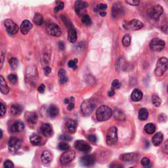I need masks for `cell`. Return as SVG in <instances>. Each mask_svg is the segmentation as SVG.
<instances>
[{"mask_svg":"<svg viewBox=\"0 0 168 168\" xmlns=\"http://www.w3.org/2000/svg\"><path fill=\"white\" fill-rule=\"evenodd\" d=\"M167 93H168V87H167Z\"/></svg>","mask_w":168,"mask_h":168,"instance_id":"cell-63","label":"cell"},{"mask_svg":"<svg viewBox=\"0 0 168 168\" xmlns=\"http://www.w3.org/2000/svg\"><path fill=\"white\" fill-rule=\"evenodd\" d=\"M58 47H59V48H60V49H61V50H63V49H65V43H64L62 42H58Z\"/></svg>","mask_w":168,"mask_h":168,"instance_id":"cell-58","label":"cell"},{"mask_svg":"<svg viewBox=\"0 0 168 168\" xmlns=\"http://www.w3.org/2000/svg\"><path fill=\"white\" fill-rule=\"evenodd\" d=\"M114 93H115V91L114 90H112V89H111V90L108 91V95L109 97H112L114 95Z\"/></svg>","mask_w":168,"mask_h":168,"instance_id":"cell-59","label":"cell"},{"mask_svg":"<svg viewBox=\"0 0 168 168\" xmlns=\"http://www.w3.org/2000/svg\"><path fill=\"white\" fill-rule=\"evenodd\" d=\"M74 147L76 150L84 153H87L91 150V146L86 141L82 140L76 141L74 143Z\"/></svg>","mask_w":168,"mask_h":168,"instance_id":"cell-10","label":"cell"},{"mask_svg":"<svg viewBox=\"0 0 168 168\" xmlns=\"http://www.w3.org/2000/svg\"><path fill=\"white\" fill-rule=\"evenodd\" d=\"M22 142L18 138L13 137L8 141V149L11 152H15L21 148Z\"/></svg>","mask_w":168,"mask_h":168,"instance_id":"cell-6","label":"cell"},{"mask_svg":"<svg viewBox=\"0 0 168 168\" xmlns=\"http://www.w3.org/2000/svg\"><path fill=\"white\" fill-rule=\"evenodd\" d=\"M9 63L10 66L11 67L13 70H15V69H17V68L18 66V60H17V58L13 57L10 59L9 61Z\"/></svg>","mask_w":168,"mask_h":168,"instance_id":"cell-40","label":"cell"},{"mask_svg":"<svg viewBox=\"0 0 168 168\" xmlns=\"http://www.w3.org/2000/svg\"><path fill=\"white\" fill-rule=\"evenodd\" d=\"M163 139H164V136H163L162 133H157L156 134H155L154 136H153L152 139V142L153 143V145L157 146L162 144Z\"/></svg>","mask_w":168,"mask_h":168,"instance_id":"cell-25","label":"cell"},{"mask_svg":"<svg viewBox=\"0 0 168 168\" xmlns=\"http://www.w3.org/2000/svg\"><path fill=\"white\" fill-rule=\"evenodd\" d=\"M77 62H78L77 59H74V60H71V61H70L68 62V66L76 70V69L78 68Z\"/></svg>","mask_w":168,"mask_h":168,"instance_id":"cell-45","label":"cell"},{"mask_svg":"<svg viewBox=\"0 0 168 168\" xmlns=\"http://www.w3.org/2000/svg\"><path fill=\"white\" fill-rule=\"evenodd\" d=\"M32 24L28 20H24L22 21L21 25V31L24 35L30 32V30L32 28Z\"/></svg>","mask_w":168,"mask_h":168,"instance_id":"cell-17","label":"cell"},{"mask_svg":"<svg viewBox=\"0 0 168 168\" xmlns=\"http://www.w3.org/2000/svg\"><path fill=\"white\" fill-rule=\"evenodd\" d=\"M58 148L59 150H61L62 151H67L69 150V149H70V145H68V143L63 141L59 143L58 145Z\"/></svg>","mask_w":168,"mask_h":168,"instance_id":"cell-39","label":"cell"},{"mask_svg":"<svg viewBox=\"0 0 168 168\" xmlns=\"http://www.w3.org/2000/svg\"><path fill=\"white\" fill-rule=\"evenodd\" d=\"M112 16L115 18L122 17L124 14V9H123L122 4L116 3L114 4L112 9Z\"/></svg>","mask_w":168,"mask_h":168,"instance_id":"cell-14","label":"cell"},{"mask_svg":"<svg viewBox=\"0 0 168 168\" xmlns=\"http://www.w3.org/2000/svg\"><path fill=\"white\" fill-rule=\"evenodd\" d=\"M163 12H164V9H163L162 6H160V5H155V6L148 9L147 14L150 18L157 20L160 18Z\"/></svg>","mask_w":168,"mask_h":168,"instance_id":"cell-4","label":"cell"},{"mask_svg":"<svg viewBox=\"0 0 168 168\" xmlns=\"http://www.w3.org/2000/svg\"><path fill=\"white\" fill-rule=\"evenodd\" d=\"M43 70H44V73H45V74L46 76H48L51 72V68L49 66H46V67L44 68Z\"/></svg>","mask_w":168,"mask_h":168,"instance_id":"cell-56","label":"cell"},{"mask_svg":"<svg viewBox=\"0 0 168 168\" xmlns=\"http://www.w3.org/2000/svg\"><path fill=\"white\" fill-rule=\"evenodd\" d=\"M149 111H148L146 108H143L140 109V110L139 112V118L140 120L145 121V120H147V118H149Z\"/></svg>","mask_w":168,"mask_h":168,"instance_id":"cell-31","label":"cell"},{"mask_svg":"<svg viewBox=\"0 0 168 168\" xmlns=\"http://www.w3.org/2000/svg\"><path fill=\"white\" fill-rule=\"evenodd\" d=\"M122 44L124 47H128L130 46L131 44V37L129 34H126V35L123 37L122 39Z\"/></svg>","mask_w":168,"mask_h":168,"instance_id":"cell-38","label":"cell"},{"mask_svg":"<svg viewBox=\"0 0 168 168\" xmlns=\"http://www.w3.org/2000/svg\"><path fill=\"white\" fill-rule=\"evenodd\" d=\"M107 9V6L106 4H103V3H101L99 5H98V6L96 7V8L95 9V12H98V11H103V10H105Z\"/></svg>","mask_w":168,"mask_h":168,"instance_id":"cell-44","label":"cell"},{"mask_svg":"<svg viewBox=\"0 0 168 168\" xmlns=\"http://www.w3.org/2000/svg\"><path fill=\"white\" fill-rule=\"evenodd\" d=\"M165 47V42L158 38H154L150 43V47L156 52L162 51Z\"/></svg>","mask_w":168,"mask_h":168,"instance_id":"cell-8","label":"cell"},{"mask_svg":"<svg viewBox=\"0 0 168 168\" xmlns=\"http://www.w3.org/2000/svg\"><path fill=\"white\" fill-rule=\"evenodd\" d=\"M7 78H8L9 81L11 82L12 84H13V85H15L18 81L17 76L15 74H9L7 76Z\"/></svg>","mask_w":168,"mask_h":168,"instance_id":"cell-42","label":"cell"},{"mask_svg":"<svg viewBox=\"0 0 168 168\" xmlns=\"http://www.w3.org/2000/svg\"><path fill=\"white\" fill-rule=\"evenodd\" d=\"M45 90H46V87L45 86H44V84H41L40 86H39L38 88V90L39 93H44V91H45Z\"/></svg>","mask_w":168,"mask_h":168,"instance_id":"cell-57","label":"cell"},{"mask_svg":"<svg viewBox=\"0 0 168 168\" xmlns=\"http://www.w3.org/2000/svg\"><path fill=\"white\" fill-rule=\"evenodd\" d=\"M24 129V124L23 122L21 121H18L14 122L13 124L11 126V131L14 133L21 132Z\"/></svg>","mask_w":168,"mask_h":168,"instance_id":"cell-19","label":"cell"},{"mask_svg":"<svg viewBox=\"0 0 168 168\" xmlns=\"http://www.w3.org/2000/svg\"><path fill=\"white\" fill-rule=\"evenodd\" d=\"M47 32L51 36L55 37H59L62 34L61 28L55 23H51L49 24L47 27Z\"/></svg>","mask_w":168,"mask_h":168,"instance_id":"cell-12","label":"cell"},{"mask_svg":"<svg viewBox=\"0 0 168 168\" xmlns=\"http://www.w3.org/2000/svg\"><path fill=\"white\" fill-rule=\"evenodd\" d=\"M144 26V24L140 21V20L138 19H133L130 22L126 23L125 25V28L127 30H131V31H135V30H139L141 29Z\"/></svg>","mask_w":168,"mask_h":168,"instance_id":"cell-7","label":"cell"},{"mask_svg":"<svg viewBox=\"0 0 168 168\" xmlns=\"http://www.w3.org/2000/svg\"><path fill=\"white\" fill-rule=\"evenodd\" d=\"M47 113H48L49 116H50L51 118H55L57 116H58V113H59L58 108L56 105H52L51 106H49V107L48 108Z\"/></svg>","mask_w":168,"mask_h":168,"instance_id":"cell-26","label":"cell"},{"mask_svg":"<svg viewBox=\"0 0 168 168\" xmlns=\"http://www.w3.org/2000/svg\"><path fill=\"white\" fill-rule=\"evenodd\" d=\"M95 108V105L92 100L87 99L83 101L81 105V110L83 114L88 116L93 112Z\"/></svg>","mask_w":168,"mask_h":168,"instance_id":"cell-5","label":"cell"},{"mask_svg":"<svg viewBox=\"0 0 168 168\" xmlns=\"http://www.w3.org/2000/svg\"><path fill=\"white\" fill-rule=\"evenodd\" d=\"M141 165L144 168H151L152 166L150 160L146 157L143 158L141 160Z\"/></svg>","mask_w":168,"mask_h":168,"instance_id":"cell-36","label":"cell"},{"mask_svg":"<svg viewBox=\"0 0 168 168\" xmlns=\"http://www.w3.org/2000/svg\"><path fill=\"white\" fill-rule=\"evenodd\" d=\"M112 110L107 106L102 105L98 108L96 112L97 119L99 122H105L109 120L112 116Z\"/></svg>","mask_w":168,"mask_h":168,"instance_id":"cell-1","label":"cell"},{"mask_svg":"<svg viewBox=\"0 0 168 168\" xmlns=\"http://www.w3.org/2000/svg\"><path fill=\"white\" fill-rule=\"evenodd\" d=\"M56 3H58V5L54 10H55V13H58L59 11H60V10H62L64 9L65 6H64V3L62 2H56Z\"/></svg>","mask_w":168,"mask_h":168,"instance_id":"cell-47","label":"cell"},{"mask_svg":"<svg viewBox=\"0 0 168 168\" xmlns=\"http://www.w3.org/2000/svg\"><path fill=\"white\" fill-rule=\"evenodd\" d=\"M152 102L153 104V105H154V106L158 107L161 104V99H160V98L159 97V96L156 95V94L153 95V96L152 97Z\"/></svg>","mask_w":168,"mask_h":168,"instance_id":"cell-37","label":"cell"},{"mask_svg":"<svg viewBox=\"0 0 168 168\" xmlns=\"http://www.w3.org/2000/svg\"><path fill=\"white\" fill-rule=\"evenodd\" d=\"M121 87V83L118 81V80H114L112 83V89L114 90H118V89H120Z\"/></svg>","mask_w":168,"mask_h":168,"instance_id":"cell-46","label":"cell"},{"mask_svg":"<svg viewBox=\"0 0 168 168\" xmlns=\"http://www.w3.org/2000/svg\"><path fill=\"white\" fill-rule=\"evenodd\" d=\"M34 22L35 23L36 25H42L43 22V16L40 13H36L34 17Z\"/></svg>","mask_w":168,"mask_h":168,"instance_id":"cell-33","label":"cell"},{"mask_svg":"<svg viewBox=\"0 0 168 168\" xmlns=\"http://www.w3.org/2000/svg\"><path fill=\"white\" fill-rule=\"evenodd\" d=\"M27 122L28 123L31 125L36 124L38 121V115L35 112H31L29 113V114L27 116Z\"/></svg>","mask_w":168,"mask_h":168,"instance_id":"cell-30","label":"cell"},{"mask_svg":"<svg viewBox=\"0 0 168 168\" xmlns=\"http://www.w3.org/2000/svg\"><path fill=\"white\" fill-rule=\"evenodd\" d=\"M4 25L9 34H16L18 31V25L11 19H6L4 22Z\"/></svg>","mask_w":168,"mask_h":168,"instance_id":"cell-11","label":"cell"},{"mask_svg":"<svg viewBox=\"0 0 168 168\" xmlns=\"http://www.w3.org/2000/svg\"><path fill=\"white\" fill-rule=\"evenodd\" d=\"M87 138H88V140L90 141V142H96L97 141L96 135H93V134H91L90 135H88Z\"/></svg>","mask_w":168,"mask_h":168,"instance_id":"cell-53","label":"cell"},{"mask_svg":"<svg viewBox=\"0 0 168 168\" xmlns=\"http://www.w3.org/2000/svg\"><path fill=\"white\" fill-rule=\"evenodd\" d=\"M162 30L163 31V32L168 34V21L167 22H166L164 24H163L162 26Z\"/></svg>","mask_w":168,"mask_h":168,"instance_id":"cell-51","label":"cell"},{"mask_svg":"<svg viewBox=\"0 0 168 168\" xmlns=\"http://www.w3.org/2000/svg\"><path fill=\"white\" fill-rule=\"evenodd\" d=\"M65 103L68 105L67 109L68 110L71 111L74 108V98L73 97H71L70 98H66V99H65Z\"/></svg>","mask_w":168,"mask_h":168,"instance_id":"cell-34","label":"cell"},{"mask_svg":"<svg viewBox=\"0 0 168 168\" xmlns=\"http://www.w3.org/2000/svg\"><path fill=\"white\" fill-rule=\"evenodd\" d=\"M162 150L164 154H166L168 155V140H167L166 142H164V144H163Z\"/></svg>","mask_w":168,"mask_h":168,"instance_id":"cell-49","label":"cell"},{"mask_svg":"<svg viewBox=\"0 0 168 168\" xmlns=\"http://www.w3.org/2000/svg\"><path fill=\"white\" fill-rule=\"evenodd\" d=\"M4 57H5V55L4 53H2V55H1V58H2V62H1V68L3 66V59H4Z\"/></svg>","mask_w":168,"mask_h":168,"instance_id":"cell-60","label":"cell"},{"mask_svg":"<svg viewBox=\"0 0 168 168\" xmlns=\"http://www.w3.org/2000/svg\"><path fill=\"white\" fill-rule=\"evenodd\" d=\"M131 100L134 102H138L140 101L142 98V93L141 90H138V89H135L133 91L131 95Z\"/></svg>","mask_w":168,"mask_h":168,"instance_id":"cell-23","label":"cell"},{"mask_svg":"<svg viewBox=\"0 0 168 168\" xmlns=\"http://www.w3.org/2000/svg\"><path fill=\"white\" fill-rule=\"evenodd\" d=\"M60 139L63 141H70L72 140V137L68 135H63L60 136Z\"/></svg>","mask_w":168,"mask_h":168,"instance_id":"cell-52","label":"cell"},{"mask_svg":"<svg viewBox=\"0 0 168 168\" xmlns=\"http://www.w3.org/2000/svg\"><path fill=\"white\" fill-rule=\"evenodd\" d=\"M61 18H62V19L63 22H65V24H66V26L68 28V29H70V28H73V25H72V22H71L70 21H68V18H67L65 15H62V16H61Z\"/></svg>","mask_w":168,"mask_h":168,"instance_id":"cell-43","label":"cell"},{"mask_svg":"<svg viewBox=\"0 0 168 168\" xmlns=\"http://www.w3.org/2000/svg\"><path fill=\"white\" fill-rule=\"evenodd\" d=\"M0 85H1V92L4 95H7L9 92V88L2 76H0Z\"/></svg>","mask_w":168,"mask_h":168,"instance_id":"cell-27","label":"cell"},{"mask_svg":"<svg viewBox=\"0 0 168 168\" xmlns=\"http://www.w3.org/2000/svg\"><path fill=\"white\" fill-rule=\"evenodd\" d=\"M168 69V59L166 57H161L157 62L155 69V74L158 76H162Z\"/></svg>","mask_w":168,"mask_h":168,"instance_id":"cell-2","label":"cell"},{"mask_svg":"<svg viewBox=\"0 0 168 168\" xmlns=\"http://www.w3.org/2000/svg\"><path fill=\"white\" fill-rule=\"evenodd\" d=\"M2 137H3V131L2 130H1V138H2Z\"/></svg>","mask_w":168,"mask_h":168,"instance_id":"cell-62","label":"cell"},{"mask_svg":"<svg viewBox=\"0 0 168 168\" xmlns=\"http://www.w3.org/2000/svg\"><path fill=\"white\" fill-rule=\"evenodd\" d=\"M77 32L74 28L68 29V39L71 43H75L77 40Z\"/></svg>","mask_w":168,"mask_h":168,"instance_id":"cell-24","label":"cell"},{"mask_svg":"<svg viewBox=\"0 0 168 168\" xmlns=\"http://www.w3.org/2000/svg\"><path fill=\"white\" fill-rule=\"evenodd\" d=\"M58 77L59 81H60L61 84H65L68 80V78L66 74V72L64 69H61L58 72Z\"/></svg>","mask_w":168,"mask_h":168,"instance_id":"cell-28","label":"cell"},{"mask_svg":"<svg viewBox=\"0 0 168 168\" xmlns=\"http://www.w3.org/2000/svg\"><path fill=\"white\" fill-rule=\"evenodd\" d=\"M99 14H100V15L102 17H105L106 15V13L105 11H101V12H99Z\"/></svg>","mask_w":168,"mask_h":168,"instance_id":"cell-61","label":"cell"},{"mask_svg":"<svg viewBox=\"0 0 168 168\" xmlns=\"http://www.w3.org/2000/svg\"><path fill=\"white\" fill-rule=\"evenodd\" d=\"M120 158L121 160L127 163L135 162L138 160V154L136 153H127L120 156Z\"/></svg>","mask_w":168,"mask_h":168,"instance_id":"cell-15","label":"cell"},{"mask_svg":"<svg viewBox=\"0 0 168 168\" xmlns=\"http://www.w3.org/2000/svg\"><path fill=\"white\" fill-rule=\"evenodd\" d=\"M82 21L83 24H86V25H87V26L90 25L92 22L91 17L89 15H87V14H83L82 18Z\"/></svg>","mask_w":168,"mask_h":168,"instance_id":"cell-41","label":"cell"},{"mask_svg":"<svg viewBox=\"0 0 168 168\" xmlns=\"http://www.w3.org/2000/svg\"><path fill=\"white\" fill-rule=\"evenodd\" d=\"M6 112V106H5L4 104L1 103V116H4Z\"/></svg>","mask_w":168,"mask_h":168,"instance_id":"cell-54","label":"cell"},{"mask_svg":"<svg viewBox=\"0 0 168 168\" xmlns=\"http://www.w3.org/2000/svg\"><path fill=\"white\" fill-rule=\"evenodd\" d=\"M66 127L67 130L70 133H75L77 128V123L74 120H68L66 123Z\"/></svg>","mask_w":168,"mask_h":168,"instance_id":"cell-22","label":"cell"},{"mask_svg":"<svg viewBox=\"0 0 168 168\" xmlns=\"http://www.w3.org/2000/svg\"><path fill=\"white\" fill-rule=\"evenodd\" d=\"M76 153L73 150L65 151L60 158V162L62 165H66L75 158Z\"/></svg>","mask_w":168,"mask_h":168,"instance_id":"cell-9","label":"cell"},{"mask_svg":"<svg viewBox=\"0 0 168 168\" xmlns=\"http://www.w3.org/2000/svg\"><path fill=\"white\" fill-rule=\"evenodd\" d=\"M4 168H14V164L11 160H6L3 164Z\"/></svg>","mask_w":168,"mask_h":168,"instance_id":"cell-48","label":"cell"},{"mask_svg":"<svg viewBox=\"0 0 168 168\" xmlns=\"http://www.w3.org/2000/svg\"><path fill=\"white\" fill-rule=\"evenodd\" d=\"M53 159V155L50 151L45 150L42 152L41 154V160L45 164H48L51 162Z\"/></svg>","mask_w":168,"mask_h":168,"instance_id":"cell-21","label":"cell"},{"mask_svg":"<svg viewBox=\"0 0 168 168\" xmlns=\"http://www.w3.org/2000/svg\"><path fill=\"white\" fill-rule=\"evenodd\" d=\"M30 141L32 145L38 146L40 145L42 142V138L38 134H33L30 137Z\"/></svg>","mask_w":168,"mask_h":168,"instance_id":"cell-29","label":"cell"},{"mask_svg":"<svg viewBox=\"0 0 168 168\" xmlns=\"http://www.w3.org/2000/svg\"><path fill=\"white\" fill-rule=\"evenodd\" d=\"M130 168H133V167H130Z\"/></svg>","mask_w":168,"mask_h":168,"instance_id":"cell-64","label":"cell"},{"mask_svg":"<svg viewBox=\"0 0 168 168\" xmlns=\"http://www.w3.org/2000/svg\"><path fill=\"white\" fill-rule=\"evenodd\" d=\"M114 118L118 120L122 121L125 120L124 114H123V113L120 110H115L114 112Z\"/></svg>","mask_w":168,"mask_h":168,"instance_id":"cell-35","label":"cell"},{"mask_svg":"<svg viewBox=\"0 0 168 168\" xmlns=\"http://www.w3.org/2000/svg\"><path fill=\"white\" fill-rule=\"evenodd\" d=\"M88 3L86 2H82V1H77L75 3V11L78 14V15H81L82 11L83 9H85L87 7Z\"/></svg>","mask_w":168,"mask_h":168,"instance_id":"cell-18","label":"cell"},{"mask_svg":"<svg viewBox=\"0 0 168 168\" xmlns=\"http://www.w3.org/2000/svg\"><path fill=\"white\" fill-rule=\"evenodd\" d=\"M126 3L132 6H139L140 2L139 0H130V1H126Z\"/></svg>","mask_w":168,"mask_h":168,"instance_id":"cell-50","label":"cell"},{"mask_svg":"<svg viewBox=\"0 0 168 168\" xmlns=\"http://www.w3.org/2000/svg\"><path fill=\"white\" fill-rule=\"evenodd\" d=\"M144 130L145 131V132L148 134H152V133H154L156 131V126L154 124V123H147V124L145 126Z\"/></svg>","mask_w":168,"mask_h":168,"instance_id":"cell-32","label":"cell"},{"mask_svg":"<svg viewBox=\"0 0 168 168\" xmlns=\"http://www.w3.org/2000/svg\"><path fill=\"white\" fill-rule=\"evenodd\" d=\"M22 106L18 104H13L10 107V112L14 116H18L21 114L22 112Z\"/></svg>","mask_w":168,"mask_h":168,"instance_id":"cell-20","label":"cell"},{"mask_svg":"<svg viewBox=\"0 0 168 168\" xmlns=\"http://www.w3.org/2000/svg\"><path fill=\"white\" fill-rule=\"evenodd\" d=\"M81 164L85 167H91L95 164V158L93 155H86L82 156L80 159Z\"/></svg>","mask_w":168,"mask_h":168,"instance_id":"cell-13","label":"cell"},{"mask_svg":"<svg viewBox=\"0 0 168 168\" xmlns=\"http://www.w3.org/2000/svg\"><path fill=\"white\" fill-rule=\"evenodd\" d=\"M40 131L42 134L47 137H50L53 134V127L51 124H49L48 123H43L40 127Z\"/></svg>","mask_w":168,"mask_h":168,"instance_id":"cell-16","label":"cell"},{"mask_svg":"<svg viewBox=\"0 0 168 168\" xmlns=\"http://www.w3.org/2000/svg\"><path fill=\"white\" fill-rule=\"evenodd\" d=\"M106 141L109 146L116 144L118 142V130L116 127L113 126L108 129L106 136Z\"/></svg>","mask_w":168,"mask_h":168,"instance_id":"cell-3","label":"cell"},{"mask_svg":"<svg viewBox=\"0 0 168 168\" xmlns=\"http://www.w3.org/2000/svg\"><path fill=\"white\" fill-rule=\"evenodd\" d=\"M110 168H123V166L118 163H112L110 166Z\"/></svg>","mask_w":168,"mask_h":168,"instance_id":"cell-55","label":"cell"}]
</instances>
